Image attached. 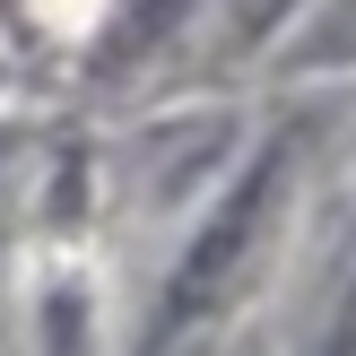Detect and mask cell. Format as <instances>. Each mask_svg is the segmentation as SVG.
I'll use <instances>...</instances> for the list:
<instances>
[{
	"instance_id": "cell-1",
	"label": "cell",
	"mask_w": 356,
	"mask_h": 356,
	"mask_svg": "<svg viewBox=\"0 0 356 356\" xmlns=\"http://www.w3.org/2000/svg\"><path fill=\"white\" fill-rule=\"evenodd\" d=\"M296 139H305V131H278L270 148H261V165H252V174H243V183L218 200V218H209L200 235H191L183 270H174V287H165V313H156V330H183V322H200V313H218L226 296H235V278L252 270L261 235H270L278 200H287V174H296Z\"/></svg>"
},
{
	"instance_id": "cell-2",
	"label": "cell",
	"mask_w": 356,
	"mask_h": 356,
	"mask_svg": "<svg viewBox=\"0 0 356 356\" xmlns=\"http://www.w3.org/2000/svg\"><path fill=\"white\" fill-rule=\"evenodd\" d=\"M296 61H305V70H348L356 61V0H330V9L313 17L305 44H296Z\"/></svg>"
},
{
	"instance_id": "cell-3",
	"label": "cell",
	"mask_w": 356,
	"mask_h": 356,
	"mask_svg": "<svg viewBox=\"0 0 356 356\" xmlns=\"http://www.w3.org/2000/svg\"><path fill=\"white\" fill-rule=\"evenodd\" d=\"M313 356H356V287L339 296V313H330V330H322V348Z\"/></svg>"
}]
</instances>
